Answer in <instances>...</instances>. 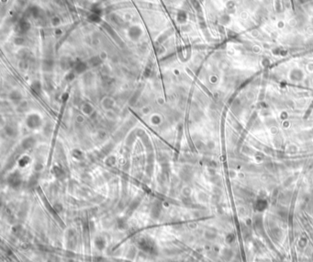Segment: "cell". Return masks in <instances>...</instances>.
Wrapping results in <instances>:
<instances>
[{
  "label": "cell",
  "mask_w": 313,
  "mask_h": 262,
  "mask_svg": "<svg viewBox=\"0 0 313 262\" xmlns=\"http://www.w3.org/2000/svg\"><path fill=\"white\" fill-rule=\"evenodd\" d=\"M139 247L141 250L144 252H147L149 254H156L157 253V247L151 238H141L139 242Z\"/></svg>",
  "instance_id": "obj_1"
},
{
  "label": "cell",
  "mask_w": 313,
  "mask_h": 262,
  "mask_svg": "<svg viewBox=\"0 0 313 262\" xmlns=\"http://www.w3.org/2000/svg\"><path fill=\"white\" fill-rule=\"evenodd\" d=\"M95 244L96 245V248L98 249H103L105 248V240L102 238V237H97L96 240H95Z\"/></svg>",
  "instance_id": "obj_2"
}]
</instances>
